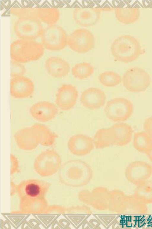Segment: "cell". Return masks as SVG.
Here are the masks:
<instances>
[{"label":"cell","instance_id":"cell-1","mask_svg":"<svg viewBox=\"0 0 152 229\" xmlns=\"http://www.w3.org/2000/svg\"><path fill=\"white\" fill-rule=\"evenodd\" d=\"M50 186V183L37 179L21 182L17 188L20 210L30 213H37L42 210L46 204L45 196Z\"/></svg>","mask_w":152,"mask_h":229},{"label":"cell","instance_id":"cell-2","mask_svg":"<svg viewBox=\"0 0 152 229\" xmlns=\"http://www.w3.org/2000/svg\"><path fill=\"white\" fill-rule=\"evenodd\" d=\"M110 50L115 59L125 63L134 61L142 53L138 40L128 35H122L115 39L111 44Z\"/></svg>","mask_w":152,"mask_h":229},{"label":"cell","instance_id":"cell-3","mask_svg":"<svg viewBox=\"0 0 152 229\" xmlns=\"http://www.w3.org/2000/svg\"><path fill=\"white\" fill-rule=\"evenodd\" d=\"M151 80L149 74L144 69L133 67L127 69L122 78L125 88L132 93H139L146 90L149 86Z\"/></svg>","mask_w":152,"mask_h":229},{"label":"cell","instance_id":"cell-4","mask_svg":"<svg viewBox=\"0 0 152 229\" xmlns=\"http://www.w3.org/2000/svg\"><path fill=\"white\" fill-rule=\"evenodd\" d=\"M133 111V106L129 100L122 97L113 98L108 101L104 109L108 119L115 123H121L128 120Z\"/></svg>","mask_w":152,"mask_h":229},{"label":"cell","instance_id":"cell-5","mask_svg":"<svg viewBox=\"0 0 152 229\" xmlns=\"http://www.w3.org/2000/svg\"><path fill=\"white\" fill-rule=\"evenodd\" d=\"M95 44L94 34L85 28L76 29L67 36V44L72 50L79 53L89 52L94 48Z\"/></svg>","mask_w":152,"mask_h":229},{"label":"cell","instance_id":"cell-6","mask_svg":"<svg viewBox=\"0 0 152 229\" xmlns=\"http://www.w3.org/2000/svg\"><path fill=\"white\" fill-rule=\"evenodd\" d=\"M61 158L56 151L49 149L44 151L36 158L34 166L36 171L44 175L53 174L59 168Z\"/></svg>","mask_w":152,"mask_h":229},{"label":"cell","instance_id":"cell-7","mask_svg":"<svg viewBox=\"0 0 152 229\" xmlns=\"http://www.w3.org/2000/svg\"><path fill=\"white\" fill-rule=\"evenodd\" d=\"M127 180L136 186L149 179L152 175V166L142 161H136L129 163L125 170Z\"/></svg>","mask_w":152,"mask_h":229},{"label":"cell","instance_id":"cell-8","mask_svg":"<svg viewBox=\"0 0 152 229\" xmlns=\"http://www.w3.org/2000/svg\"><path fill=\"white\" fill-rule=\"evenodd\" d=\"M14 138L18 147L25 151L35 149L41 141L40 133L34 125L19 130L15 134Z\"/></svg>","mask_w":152,"mask_h":229},{"label":"cell","instance_id":"cell-9","mask_svg":"<svg viewBox=\"0 0 152 229\" xmlns=\"http://www.w3.org/2000/svg\"><path fill=\"white\" fill-rule=\"evenodd\" d=\"M78 97V91L75 86L70 84H64L57 91L55 103L61 110H68L75 105Z\"/></svg>","mask_w":152,"mask_h":229},{"label":"cell","instance_id":"cell-10","mask_svg":"<svg viewBox=\"0 0 152 229\" xmlns=\"http://www.w3.org/2000/svg\"><path fill=\"white\" fill-rule=\"evenodd\" d=\"M67 146L73 154L77 156H83L90 153L94 146L93 138L86 134L74 135L69 139Z\"/></svg>","mask_w":152,"mask_h":229},{"label":"cell","instance_id":"cell-11","mask_svg":"<svg viewBox=\"0 0 152 229\" xmlns=\"http://www.w3.org/2000/svg\"><path fill=\"white\" fill-rule=\"evenodd\" d=\"M29 112L31 116L36 120L42 122L53 119L58 112L57 106L49 101H43L34 104Z\"/></svg>","mask_w":152,"mask_h":229},{"label":"cell","instance_id":"cell-12","mask_svg":"<svg viewBox=\"0 0 152 229\" xmlns=\"http://www.w3.org/2000/svg\"><path fill=\"white\" fill-rule=\"evenodd\" d=\"M106 98L103 90L97 88L91 87L82 92L80 100L84 107L94 110L103 107L105 104Z\"/></svg>","mask_w":152,"mask_h":229},{"label":"cell","instance_id":"cell-13","mask_svg":"<svg viewBox=\"0 0 152 229\" xmlns=\"http://www.w3.org/2000/svg\"><path fill=\"white\" fill-rule=\"evenodd\" d=\"M34 84L29 78L23 76L12 78L10 82V94L14 98L23 99L31 96Z\"/></svg>","mask_w":152,"mask_h":229},{"label":"cell","instance_id":"cell-14","mask_svg":"<svg viewBox=\"0 0 152 229\" xmlns=\"http://www.w3.org/2000/svg\"><path fill=\"white\" fill-rule=\"evenodd\" d=\"M101 14V10L98 8L77 7L74 9L72 15L77 24L83 27H89L98 22Z\"/></svg>","mask_w":152,"mask_h":229},{"label":"cell","instance_id":"cell-15","mask_svg":"<svg viewBox=\"0 0 152 229\" xmlns=\"http://www.w3.org/2000/svg\"><path fill=\"white\" fill-rule=\"evenodd\" d=\"M45 66L48 74L53 77L61 78L66 77L70 70V66L65 60L58 57H51L47 59Z\"/></svg>","mask_w":152,"mask_h":229},{"label":"cell","instance_id":"cell-16","mask_svg":"<svg viewBox=\"0 0 152 229\" xmlns=\"http://www.w3.org/2000/svg\"><path fill=\"white\" fill-rule=\"evenodd\" d=\"M121 210L124 213L132 214H146L148 213L147 204L133 194L124 196L121 202Z\"/></svg>","mask_w":152,"mask_h":229},{"label":"cell","instance_id":"cell-17","mask_svg":"<svg viewBox=\"0 0 152 229\" xmlns=\"http://www.w3.org/2000/svg\"><path fill=\"white\" fill-rule=\"evenodd\" d=\"M95 147L102 149L114 145L115 135L114 130L111 126L98 129L93 138Z\"/></svg>","mask_w":152,"mask_h":229},{"label":"cell","instance_id":"cell-18","mask_svg":"<svg viewBox=\"0 0 152 229\" xmlns=\"http://www.w3.org/2000/svg\"><path fill=\"white\" fill-rule=\"evenodd\" d=\"M115 135V145L123 146L129 144L133 136V130L129 124L123 123H118L112 126Z\"/></svg>","mask_w":152,"mask_h":229},{"label":"cell","instance_id":"cell-19","mask_svg":"<svg viewBox=\"0 0 152 229\" xmlns=\"http://www.w3.org/2000/svg\"><path fill=\"white\" fill-rule=\"evenodd\" d=\"M115 15L117 20L124 24L136 22L140 16V10L137 7H118L115 10Z\"/></svg>","mask_w":152,"mask_h":229},{"label":"cell","instance_id":"cell-20","mask_svg":"<svg viewBox=\"0 0 152 229\" xmlns=\"http://www.w3.org/2000/svg\"><path fill=\"white\" fill-rule=\"evenodd\" d=\"M133 194L146 204L152 203V180H149L136 185Z\"/></svg>","mask_w":152,"mask_h":229},{"label":"cell","instance_id":"cell-21","mask_svg":"<svg viewBox=\"0 0 152 229\" xmlns=\"http://www.w3.org/2000/svg\"><path fill=\"white\" fill-rule=\"evenodd\" d=\"M133 144L137 151L145 154L152 146V139L144 131L137 132L134 134Z\"/></svg>","mask_w":152,"mask_h":229},{"label":"cell","instance_id":"cell-22","mask_svg":"<svg viewBox=\"0 0 152 229\" xmlns=\"http://www.w3.org/2000/svg\"><path fill=\"white\" fill-rule=\"evenodd\" d=\"M93 66L88 62L78 63L72 68V73L75 78L83 80L88 78L94 73Z\"/></svg>","mask_w":152,"mask_h":229},{"label":"cell","instance_id":"cell-23","mask_svg":"<svg viewBox=\"0 0 152 229\" xmlns=\"http://www.w3.org/2000/svg\"><path fill=\"white\" fill-rule=\"evenodd\" d=\"M99 80L102 85L106 87L116 86L122 81V78L119 74L113 71H106L101 73Z\"/></svg>","mask_w":152,"mask_h":229},{"label":"cell","instance_id":"cell-24","mask_svg":"<svg viewBox=\"0 0 152 229\" xmlns=\"http://www.w3.org/2000/svg\"><path fill=\"white\" fill-rule=\"evenodd\" d=\"M39 132L41 138V145L45 146L52 145L54 142L56 136L47 127L41 124L33 125Z\"/></svg>","mask_w":152,"mask_h":229},{"label":"cell","instance_id":"cell-25","mask_svg":"<svg viewBox=\"0 0 152 229\" xmlns=\"http://www.w3.org/2000/svg\"><path fill=\"white\" fill-rule=\"evenodd\" d=\"M21 63L13 61L11 62V75L12 78L23 76L25 69Z\"/></svg>","mask_w":152,"mask_h":229},{"label":"cell","instance_id":"cell-26","mask_svg":"<svg viewBox=\"0 0 152 229\" xmlns=\"http://www.w3.org/2000/svg\"><path fill=\"white\" fill-rule=\"evenodd\" d=\"M147 215L137 214L132 215V223L133 228L143 229L145 225Z\"/></svg>","mask_w":152,"mask_h":229},{"label":"cell","instance_id":"cell-27","mask_svg":"<svg viewBox=\"0 0 152 229\" xmlns=\"http://www.w3.org/2000/svg\"><path fill=\"white\" fill-rule=\"evenodd\" d=\"M132 215H124L121 217V224L124 228H133L132 223Z\"/></svg>","mask_w":152,"mask_h":229},{"label":"cell","instance_id":"cell-28","mask_svg":"<svg viewBox=\"0 0 152 229\" xmlns=\"http://www.w3.org/2000/svg\"><path fill=\"white\" fill-rule=\"evenodd\" d=\"M143 127L144 131L152 139V116L145 119Z\"/></svg>","mask_w":152,"mask_h":229},{"label":"cell","instance_id":"cell-29","mask_svg":"<svg viewBox=\"0 0 152 229\" xmlns=\"http://www.w3.org/2000/svg\"><path fill=\"white\" fill-rule=\"evenodd\" d=\"M143 229H152V215H147L146 224Z\"/></svg>","mask_w":152,"mask_h":229},{"label":"cell","instance_id":"cell-30","mask_svg":"<svg viewBox=\"0 0 152 229\" xmlns=\"http://www.w3.org/2000/svg\"><path fill=\"white\" fill-rule=\"evenodd\" d=\"M145 154L149 160L152 163V146Z\"/></svg>","mask_w":152,"mask_h":229}]
</instances>
